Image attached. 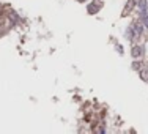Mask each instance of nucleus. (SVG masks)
I'll return each instance as SVG.
<instances>
[{"instance_id":"nucleus-1","label":"nucleus","mask_w":148,"mask_h":134,"mask_svg":"<svg viewBox=\"0 0 148 134\" xmlns=\"http://www.w3.org/2000/svg\"><path fill=\"white\" fill-rule=\"evenodd\" d=\"M131 54H132V57H134V59H137V57H142V55H143V48H142V46H134Z\"/></svg>"},{"instance_id":"nucleus-2","label":"nucleus","mask_w":148,"mask_h":134,"mask_svg":"<svg viewBox=\"0 0 148 134\" xmlns=\"http://www.w3.org/2000/svg\"><path fill=\"white\" fill-rule=\"evenodd\" d=\"M135 3H137V0H128V3H126V7H125V14H128V11L132 10Z\"/></svg>"},{"instance_id":"nucleus-3","label":"nucleus","mask_w":148,"mask_h":134,"mask_svg":"<svg viewBox=\"0 0 148 134\" xmlns=\"http://www.w3.org/2000/svg\"><path fill=\"white\" fill-rule=\"evenodd\" d=\"M87 10H88V13H90V14H94V13H98L99 7H98L96 3H90V5L87 7Z\"/></svg>"},{"instance_id":"nucleus-4","label":"nucleus","mask_w":148,"mask_h":134,"mask_svg":"<svg viewBox=\"0 0 148 134\" xmlns=\"http://www.w3.org/2000/svg\"><path fill=\"white\" fill-rule=\"evenodd\" d=\"M139 10L140 11H147V7H148V2L147 0H139V3H137Z\"/></svg>"},{"instance_id":"nucleus-5","label":"nucleus","mask_w":148,"mask_h":134,"mask_svg":"<svg viewBox=\"0 0 148 134\" xmlns=\"http://www.w3.org/2000/svg\"><path fill=\"white\" fill-rule=\"evenodd\" d=\"M142 30H143V28H142V25L134 24V33H135V35H140V33H142Z\"/></svg>"},{"instance_id":"nucleus-6","label":"nucleus","mask_w":148,"mask_h":134,"mask_svg":"<svg viewBox=\"0 0 148 134\" xmlns=\"http://www.w3.org/2000/svg\"><path fill=\"white\" fill-rule=\"evenodd\" d=\"M142 19H143V25H145V27H147V28H148V13H147V14H145V16H143V17H142Z\"/></svg>"},{"instance_id":"nucleus-7","label":"nucleus","mask_w":148,"mask_h":134,"mask_svg":"<svg viewBox=\"0 0 148 134\" xmlns=\"http://www.w3.org/2000/svg\"><path fill=\"white\" fill-rule=\"evenodd\" d=\"M132 68H134V69H140V62H134Z\"/></svg>"},{"instance_id":"nucleus-8","label":"nucleus","mask_w":148,"mask_h":134,"mask_svg":"<svg viewBox=\"0 0 148 134\" xmlns=\"http://www.w3.org/2000/svg\"><path fill=\"white\" fill-rule=\"evenodd\" d=\"M121 49H123V48H121V46H120V44H118V46H117V51H118V52H120V54H123V51H121Z\"/></svg>"},{"instance_id":"nucleus-9","label":"nucleus","mask_w":148,"mask_h":134,"mask_svg":"<svg viewBox=\"0 0 148 134\" xmlns=\"http://www.w3.org/2000/svg\"><path fill=\"white\" fill-rule=\"evenodd\" d=\"M79 2H84V0H79Z\"/></svg>"}]
</instances>
